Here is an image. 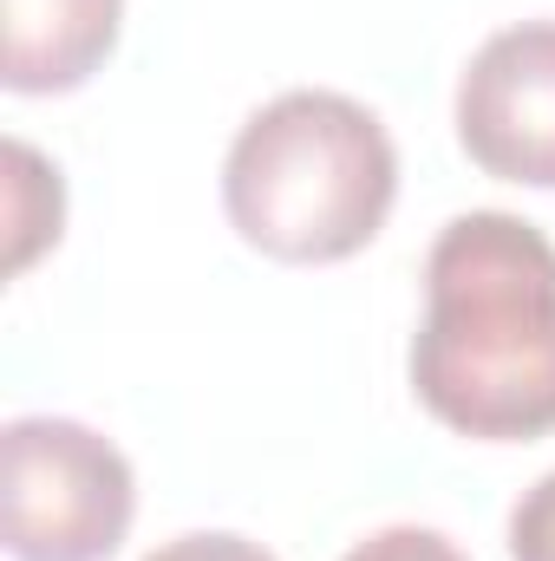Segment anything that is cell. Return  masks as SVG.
Masks as SVG:
<instances>
[{
  "instance_id": "ba28073f",
  "label": "cell",
  "mask_w": 555,
  "mask_h": 561,
  "mask_svg": "<svg viewBox=\"0 0 555 561\" xmlns=\"http://www.w3.org/2000/svg\"><path fill=\"white\" fill-rule=\"evenodd\" d=\"M510 561H555V470L536 477L510 510Z\"/></svg>"
},
{
  "instance_id": "5b68a950",
  "label": "cell",
  "mask_w": 555,
  "mask_h": 561,
  "mask_svg": "<svg viewBox=\"0 0 555 561\" xmlns=\"http://www.w3.org/2000/svg\"><path fill=\"white\" fill-rule=\"evenodd\" d=\"M0 20L7 92H72L112 59L125 0H0Z\"/></svg>"
},
{
  "instance_id": "7a4b0ae2",
  "label": "cell",
  "mask_w": 555,
  "mask_h": 561,
  "mask_svg": "<svg viewBox=\"0 0 555 561\" xmlns=\"http://www.w3.org/2000/svg\"><path fill=\"white\" fill-rule=\"evenodd\" d=\"M399 196L393 131L347 92L294 85L249 112L223 157V209L236 236L275 262L360 255Z\"/></svg>"
},
{
  "instance_id": "6da1fadb",
  "label": "cell",
  "mask_w": 555,
  "mask_h": 561,
  "mask_svg": "<svg viewBox=\"0 0 555 561\" xmlns=\"http://www.w3.org/2000/svg\"><path fill=\"white\" fill-rule=\"evenodd\" d=\"M412 392L438 424L477 444L555 431V242L510 216H451L424 255V320Z\"/></svg>"
},
{
  "instance_id": "8992f818",
  "label": "cell",
  "mask_w": 555,
  "mask_h": 561,
  "mask_svg": "<svg viewBox=\"0 0 555 561\" xmlns=\"http://www.w3.org/2000/svg\"><path fill=\"white\" fill-rule=\"evenodd\" d=\"M66 183L26 138H7V275H20L46 242H59Z\"/></svg>"
},
{
  "instance_id": "52a82bcc",
  "label": "cell",
  "mask_w": 555,
  "mask_h": 561,
  "mask_svg": "<svg viewBox=\"0 0 555 561\" xmlns=\"http://www.w3.org/2000/svg\"><path fill=\"white\" fill-rule=\"evenodd\" d=\"M340 561H471L444 529H418V523H393V529H373L366 542H353Z\"/></svg>"
},
{
  "instance_id": "277c9868",
  "label": "cell",
  "mask_w": 555,
  "mask_h": 561,
  "mask_svg": "<svg viewBox=\"0 0 555 561\" xmlns=\"http://www.w3.org/2000/svg\"><path fill=\"white\" fill-rule=\"evenodd\" d=\"M457 144L484 176L555 190V20L490 33L457 72Z\"/></svg>"
},
{
  "instance_id": "3957f363",
  "label": "cell",
  "mask_w": 555,
  "mask_h": 561,
  "mask_svg": "<svg viewBox=\"0 0 555 561\" xmlns=\"http://www.w3.org/2000/svg\"><path fill=\"white\" fill-rule=\"evenodd\" d=\"M132 516L138 477L92 424L13 419L0 431V536L13 561H105Z\"/></svg>"
},
{
  "instance_id": "9c48e42d",
  "label": "cell",
  "mask_w": 555,
  "mask_h": 561,
  "mask_svg": "<svg viewBox=\"0 0 555 561\" xmlns=\"http://www.w3.org/2000/svg\"><path fill=\"white\" fill-rule=\"evenodd\" d=\"M144 561H275L262 542L249 536H229V529H196V536H177L163 549H150Z\"/></svg>"
}]
</instances>
